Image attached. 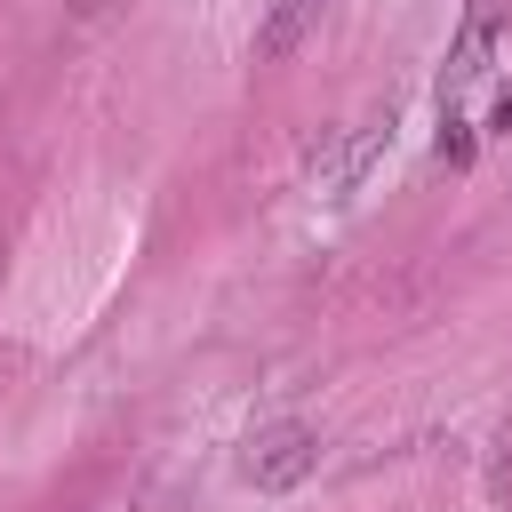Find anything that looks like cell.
I'll return each instance as SVG.
<instances>
[{"instance_id":"cell-1","label":"cell","mask_w":512,"mask_h":512,"mask_svg":"<svg viewBox=\"0 0 512 512\" xmlns=\"http://www.w3.org/2000/svg\"><path fill=\"white\" fill-rule=\"evenodd\" d=\"M312 464H320V432H312V424H296V416L256 424V432L240 440V480H248V488H264V496L304 488V480H312Z\"/></svg>"},{"instance_id":"cell-2","label":"cell","mask_w":512,"mask_h":512,"mask_svg":"<svg viewBox=\"0 0 512 512\" xmlns=\"http://www.w3.org/2000/svg\"><path fill=\"white\" fill-rule=\"evenodd\" d=\"M392 144V120H352V128H336V136H320V152L304 160V184L320 192V200H344L368 168H376V152Z\"/></svg>"},{"instance_id":"cell-3","label":"cell","mask_w":512,"mask_h":512,"mask_svg":"<svg viewBox=\"0 0 512 512\" xmlns=\"http://www.w3.org/2000/svg\"><path fill=\"white\" fill-rule=\"evenodd\" d=\"M496 24H504V0H472L464 8V24H456V48H448V96L456 88H472L480 72H488V48H496Z\"/></svg>"},{"instance_id":"cell-4","label":"cell","mask_w":512,"mask_h":512,"mask_svg":"<svg viewBox=\"0 0 512 512\" xmlns=\"http://www.w3.org/2000/svg\"><path fill=\"white\" fill-rule=\"evenodd\" d=\"M320 8H328V0H272L264 24H256V56H288V48L320 24Z\"/></svg>"},{"instance_id":"cell-5","label":"cell","mask_w":512,"mask_h":512,"mask_svg":"<svg viewBox=\"0 0 512 512\" xmlns=\"http://www.w3.org/2000/svg\"><path fill=\"white\" fill-rule=\"evenodd\" d=\"M440 160H448V168H464V160H472V136H464V120H440Z\"/></svg>"},{"instance_id":"cell-6","label":"cell","mask_w":512,"mask_h":512,"mask_svg":"<svg viewBox=\"0 0 512 512\" xmlns=\"http://www.w3.org/2000/svg\"><path fill=\"white\" fill-rule=\"evenodd\" d=\"M496 128H504V136H512V96H504V104H496Z\"/></svg>"}]
</instances>
